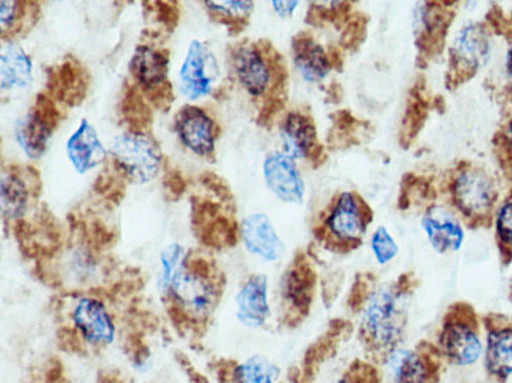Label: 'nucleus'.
<instances>
[{
    "instance_id": "obj_1",
    "label": "nucleus",
    "mask_w": 512,
    "mask_h": 383,
    "mask_svg": "<svg viewBox=\"0 0 512 383\" xmlns=\"http://www.w3.org/2000/svg\"><path fill=\"white\" fill-rule=\"evenodd\" d=\"M418 278L409 271L374 290L361 310L358 338L367 359L385 365L404 342L409 322L410 297Z\"/></svg>"
},
{
    "instance_id": "obj_2",
    "label": "nucleus",
    "mask_w": 512,
    "mask_h": 383,
    "mask_svg": "<svg viewBox=\"0 0 512 383\" xmlns=\"http://www.w3.org/2000/svg\"><path fill=\"white\" fill-rule=\"evenodd\" d=\"M373 217L371 207L359 193L344 192L320 214L313 236L326 251L347 255L362 247Z\"/></svg>"
},
{
    "instance_id": "obj_3",
    "label": "nucleus",
    "mask_w": 512,
    "mask_h": 383,
    "mask_svg": "<svg viewBox=\"0 0 512 383\" xmlns=\"http://www.w3.org/2000/svg\"><path fill=\"white\" fill-rule=\"evenodd\" d=\"M446 191L451 206L469 229H490L494 225L500 193L495 178L483 168L463 161L451 173Z\"/></svg>"
},
{
    "instance_id": "obj_4",
    "label": "nucleus",
    "mask_w": 512,
    "mask_h": 383,
    "mask_svg": "<svg viewBox=\"0 0 512 383\" xmlns=\"http://www.w3.org/2000/svg\"><path fill=\"white\" fill-rule=\"evenodd\" d=\"M441 355L456 366H470L481 356L480 317L468 302L457 301L446 310L438 338Z\"/></svg>"
},
{
    "instance_id": "obj_5",
    "label": "nucleus",
    "mask_w": 512,
    "mask_h": 383,
    "mask_svg": "<svg viewBox=\"0 0 512 383\" xmlns=\"http://www.w3.org/2000/svg\"><path fill=\"white\" fill-rule=\"evenodd\" d=\"M193 270H184L174 280L170 291L191 317L207 319L219 306L222 296L221 279L209 262L194 261Z\"/></svg>"
},
{
    "instance_id": "obj_6",
    "label": "nucleus",
    "mask_w": 512,
    "mask_h": 383,
    "mask_svg": "<svg viewBox=\"0 0 512 383\" xmlns=\"http://www.w3.org/2000/svg\"><path fill=\"white\" fill-rule=\"evenodd\" d=\"M317 285L318 275L307 253L295 254L281 285L282 322L286 327H298L308 317Z\"/></svg>"
},
{
    "instance_id": "obj_7",
    "label": "nucleus",
    "mask_w": 512,
    "mask_h": 383,
    "mask_svg": "<svg viewBox=\"0 0 512 383\" xmlns=\"http://www.w3.org/2000/svg\"><path fill=\"white\" fill-rule=\"evenodd\" d=\"M111 154L118 171L132 183H149L159 172L160 148L146 134L127 133L116 137Z\"/></svg>"
},
{
    "instance_id": "obj_8",
    "label": "nucleus",
    "mask_w": 512,
    "mask_h": 383,
    "mask_svg": "<svg viewBox=\"0 0 512 383\" xmlns=\"http://www.w3.org/2000/svg\"><path fill=\"white\" fill-rule=\"evenodd\" d=\"M490 52V36L483 24L466 27L456 39L449 53V70L446 75L448 90L475 77L486 63Z\"/></svg>"
},
{
    "instance_id": "obj_9",
    "label": "nucleus",
    "mask_w": 512,
    "mask_h": 383,
    "mask_svg": "<svg viewBox=\"0 0 512 383\" xmlns=\"http://www.w3.org/2000/svg\"><path fill=\"white\" fill-rule=\"evenodd\" d=\"M482 324L486 331V370L505 381L512 374V320L501 313H488Z\"/></svg>"
},
{
    "instance_id": "obj_10",
    "label": "nucleus",
    "mask_w": 512,
    "mask_h": 383,
    "mask_svg": "<svg viewBox=\"0 0 512 383\" xmlns=\"http://www.w3.org/2000/svg\"><path fill=\"white\" fill-rule=\"evenodd\" d=\"M46 73L47 89L55 100L71 108L84 103L91 76L80 60L69 54L61 64L49 67Z\"/></svg>"
},
{
    "instance_id": "obj_11",
    "label": "nucleus",
    "mask_w": 512,
    "mask_h": 383,
    "mask_svg": "<svg viewBox=\"0 0 512 383\" xmlns=\"http://www.w3.org/2000/svg\"><path fill=\"white\" fill-rule=\"evenodd\" d=\"M429 2L422 13L423 29L417 37V47L419 49L420 64H427L428 60L443 52L445 39L448 30L454 22L456 12L452 7L456 3L447 5L442 2Z\"/></svg>"
},
{
    "instance_id": "obj_12",
    "label": "nucleus",
    "mask_w": 512,
    "mask_h": 383,
    "mask_svg": "<svg viewBox=\"0 0 512 383\" xmlns=\"http://www.w3.org/2000/svg\"><path fill=\"white\" fill-rule=\"evenodd\" d=\"M264 174L268 189L284 203L302 205L305 185L293 158L273 153L265 161Z\"/></svg>"
},
{
    "instance_id": "obj_13",
    "label": "nucleus",
    "mask_w": 512,
    "mask_h": 383,
    "mask_svg": "<svg viewBox=\"0 0 512 383\" xmlns=\"http://www.w3.org/2000/svg\"><path fill=\"white\" fill-rule=\"evenodd\" d=\"M268 278L261 273H253L243 282L236 295V317L242 325L250 329H261L270 317Z\"/></svg>"
},
{
    "instance_id": "obj_14",
    "label": "nucleus",
    "mask_w": 512,
    "mask_h": 383,
    "mask_svg": "<svg viewBox=\"0 0 512 383\" xmlns=\"http://www.w3.org/2000/svg\"><path fill=\"white\" fill-rule=\"evenodd\" d=\"M175 131L182 143L196 155L207 158L213 156L214 124L202 109L184 106L175 117Z\"/></svg>"
},
{
    "instance_id": "obj_15",
    "label": "nucleus",
    "mask_w": 512,
    "mask_h": 383,
    "mask_svg": "<svg viewBox=\"0 0 512 383\" xmlns=\"http://www.w3.org/2000/svg\"><path fill=\"white\" fill-rule=\"evenodd\" d=\"M241 234L248 252L268 264L280 260L285 253V244L266 214L246 217Z\"/></svg>"
},
{
    "instance_id": "obj_16",
    "label": "nucleus",
    "mask_w": 512,
    "mask_h": 383,
    "mask_svg": "<svg viewBox=\"0 0 512 383\" xmlns=\"http://www.w3.org/2000/svg\"><path fill=\"white\" fill-rule=\"evenodd\" d=\"M422 226L429 243L439 254L459 251L464 241V231L457 216L443 206H430L422 219Z\"/></svg>"
},
{
    "instance_id": "obj_17",
    "label": "nucleus",
    "mask_w": 512,
    "mask_h": 383,
    "mask_svg": "<svg viewBox=\"0 0 512 383\" xmlns=\"http://www.w3.org/2000/svg\"><path fill=\"white\" fill-rule=\"evenodd\" d=\"M214 68L213 56L203 44L193 40L180 72L183 93L191 100L209 94Z\"/></svg>"
},
{
    "instance_id": "obj_18",
    "label": "nucleus",
    "mask_w": 512,
    "mask_h": 383,
    "mask_svg": "<svg viewBox=\"0 0 512 383\" xmlns=\"http://www.w3.org/2000/svg\"><path fill=\"white\" fill-rule=\"evenodd\" d=\"M441 356L438 347L427 341L413 351L398 352L391 359L395 360L396 383H431Z\"/></svg>"
},
{
    "instance_id": "obj_19",
    "label": "nucleus",
    "mask_w": 512,
    "mask_h": 383,
    "mask_svg": "<svg viewBox=\"0 0 512 383\" xmlns=\"http://www.w3.org/2000/svg\"><path fill=\"white\" fill-rule=\"evenodd\" d=\"M169 52L148 46H137L130 60L129 70L144 94L169 82Z\"/></svg>"
},
{
    "instance_id": "obj_20",
    "label": "nucleus",
    "mask_w": 512,
    "mask_h": 383,
    "mask_svg": "<svg viewBox=\"0 0 512 383\" xmlns=\"http://www.w3.org/2000/svg\"><path fill=\"white\" fill-rule=\"evenodd\" d=\"M74 324L92 345H109L115 328L106 308L100 301L85 298L78 302L73 314Z\"/></svg>"
},
{
    "instance_id": "obj_21",
    "label": "nucleus",
    "mask_w": 512,
    "mask_h": 383,
    "mask_svg": "<svg viewBox=\"0 0 512 383\" xmlns=\"http://www.w3.org/2000/svg\"><path fill=\"white\" fill-rule=\"evenodd\" d=\"M232 56L236 75L245 89L253 96L263 95L268 89L270 72L258 46L243 44Z\"/></svg>"
},
{
    "instance_id": "obj_22",
    "label": "nucleus",
    "mask_w": 512,
    "mask_h": 383,
    "mask_svg": "<svg viewBox=\"0 0 512 383\" xmlns=\"http://www.w3.org/2000/svg\"><path fill=\"white\" fill-rule=\"evenodd\" d=\"M67 153L80 174L101 165L107 156L100 138L86 119L82 120L80 128L68 140Z\"/></svg>"
},
{
    "instance_id": "obj_23",
    "label": "nucleus",
    "mask_w": 512,
    "mask_h": 383,
    "mask_svg": "<svg viewBox=\"0 0 512 383\" xmlns=\"http://www.w3.org/2000/svg\"><path fill=\"white\" fill-rule=\"evenodd\" d=\"M294 62L307 82L317 83L331 70L324 48L314 42L307 32H300L292 38Z\"/></svg>"
},
{
    "instance_id": "obj_24",
    "label": "nucleus",
    "mask_w": 512,
    "mask_h": 383,
    "mask_svg": "<svg viewBox=\"0 0 512 383\" xmlns=\"http://www.w3.org/2000/svg\"><path fill=\"white\" fill-rule=\"evenodd\" d=\"M281 134L285 154L291 158L307 157L312 147L318 144V134L313 119L301 112H291L287 115Z\"/></svg>"
},
{
    "instance_id": "obj_25",
    "label": "nucleus",
    "mask_w": 512,
    "mask_h": 383,
    "mask_svg": "<svg viewBox=\"0 0 512 383\" xmlns=\"http://www.w3.org/2000/svg\"><path fill=\"white\" fill-rule=\"evenodd\" d=\"M2 63V88H25L32 82V63L26 52L15 44H9L0 56Z\"/></svg>"
},
{
    "instance_id": "obj_26",
    "label": "nucleus",
    "mask_w": 512,
    "mask_h": 383,
    "mask_svg": "<svg viewBox=\"0 0 512 383\" xmlns=\"http://www.w3.org/2000/svg\"><path fill=\"white\" fill-rule=\"evenodd\" d=\"M53 133L31 110L22 120H19L15 129L19 146L34 159L45 153Z\"/></svg>"
},
{
    "instance_id": "obj_27",
    "label": "nucleus",
    "mask_w": 512,
    "mask_h": 383,
    "mask_svg": "<svg viewBox=\"0 0 512 383\" xmlns=\"http://www.w3.org/2000/svg\"><path fill=\"white\" fill-rule=\"evenodd\" d=\"M422 91V86L418 82L409 92L400 135V144L405 149L412 144L413 139L417 138L428 117L429 103Z\"/></svg>"
},
{
    "instance_id": "obj_28",
    "label": "nucleus",
    "mask_w": 512,
    "mask_h": 383,
    "mask_svg": "<svg viewBox=\"0 0 512 383\" xmlns=\"http://www.w3.org/2000/svg\"><path fill=\"white\" fill-rule=\"evenodd\" d=\"M29 193L25 181L11 168L2 176V213L10 219L21 218L28 206Z\"/></svg>"
},
{
    "instance_id": "obj_29",
    "label": "nucleus",
    "mask_w": 512,
    "mask_h": 383,
    "mask_svg": "<svg viewBox=\"0 0 512 383\" xmlns=\"http://www.w3.org/2000/svg\"><path fill=\"white\" fill-rule=\"evenodd\" d=\"M121 113L130 133L145 134L153 123V114L140 89L128 87L122 100Z\"/></svg>"
},
{
    "instance_id": "obj_30",
    "label": "nucleus",
    "mask_w": 512,
    "mask_h": 383,
    "mask_svg": "<svg viewBox=\"0 0 512 383\" xmlns=\"http://www.w3.org/2000/svg\"><path fill=\"white\" fill-rule=\"evenodd\" d=\"M211 19L226 25L232 35H238L249 24L252 2H205Z\"/></svg>"
},
{
    "instance_id": "obj_31",
    "label": "nucleus",
    "mask_w": 512,
    "mask_h": 383,
    "mask_svg": "<svg viewBox=\"0 0 512 383\" xmlns=\"http://www.w3.org/2000/svg\"><path fill=\"white\" fill-rule=\"evenodd\" d=\"M280 369L263 355H254L233 371L235 383H275Z\"/></svg>"
},
{
    "instance_id": "obj_32",
    "label": "nucleus",
    "mask_w": 512,
    "mask_h": 383,
    "mask_svg": "<svg viewBox=\"0 0 512 383\" xmlns=\"http://www.w3.org/2000/svg\"><path fill=\"white\" fill-rule=\"evenodd\" d=\"M495 226L500 262L507 268L512 264V189L496 214Z\"/></svg>"
},
{
    "instance_id": "obj_33",
    "label": "nucleus",
    "mask_w": 512,
    "mask_h": 383,
    "mask_svg": "<svg viewBox=\"0 0 512 383\" xmlns=\"http://www.w3.org/2000/svg\"><path fill=\"white\" fill-rule=\"evenodd\" d=\"M38 5L34 2H11V0H3L0 3V22H2V34L7 32L5 37L14 36L22 32L25 28V20L37 22L38 15L29 16L28 13L34 11ZM4 37V38H5Z\"/></svg>"
},
{
    "instance_id": "obj_34",
    "label": "nucleus",
    "mask_w": 512,
    "mask_h": 383,
    "mask_svg": "<svg viewBox=\"0 0 512 383\" xmlns=\"http://www.w3.org/2000/svg\"><path fill=\"white\" fill-rule=\"evenodd\" d=\"M161 261L162 274L160 278V287L165 291H170L176 277L185 270V249L180 245H170L163 251Z\"/></svg>"
},
{
    "instance_id": "obj_35",
    "label": "nucleus",
    "mask_w": 512,
    "mask_h": 383,
    "mask_svg": "<svg viewBox=\"0 0 512 383\" xmlns=\"http://www.w3.org/2000/svg\"><path fill=\"white\" fill-rule=\"evenodd\" d=\"M369 18L363 13L351 15L340 39V45L348 50H357L366 39Z\"/></svg>"
},
{
    "instance_id": "obj_36",
    "label": "nucleus",
    "mask_w": 512,
    "mask_h": 383,
    "mask_svg": "<svg viewBox=\"0 0 512 383\" xmlns=\"http://www.w3.org/2000/svg\"><path fill=\"white\" fill-rule=\"evenodd\" d=\"M371 249L379 265L389 264L399 254V246L385 227H379L371 239Z\"/></svg>"
},
{
    "instance_id": "obj_37",
    "label": "nucleus",
    "mask_w": 512,
    "mask_h": 383,
    "mask_svg": "<svg viewBox=\"0 0 512 383\" xmlns=\"http://www.w3.org/2000/svg\"><path fill=\"white\" fill-rule=\"evenodd\" d=\"M381 379L377 365L357 359L351 362L337 383H381Z\"/></svg>"
},
{
    "instance_id": "obj_38",
    "label": "nucleus",
    "mask_w": 512,
    "mask_h": 383,
    "mask_svg": "<svg viewBox=\"0 0 512 383\" xmlns=\"http://www.w3.org/2000/svg\"><path fill=\"white\" fill-rule=\"evenodd\" d=\"M149 2L151 12L155 13L157 23L164 26L168 33H173L179 26L181 19V7L179 2Z\"/></svg>"
},
{
    "instance_id": "obj_39",
    "label": "nucleus",
    "mask_w": 512,
    "mask_h": 383,
    "mask_svg": "<svg viewBox=\"0 0 512 383\" xmlns=\"http://www.w3.org/2000/svg\"><path fill=\"white\" fill-rule=\"evenodd\" d=\"M31 111L44 122L53 132H55L59 124L63 120V115L53 102V100L45 95L38 94L35 99L34 106Z\"/></svg>"
},
{
    "instance_id": "obj_40",
    "label": "nucleus",
    "mask_w": 512,
    "mask_h": 383,
    "mask_svg": "<svg viewBox=\"0 0 512 383\" xmlns=\"http://www.w3.org/2000/svg\"><path fill=\"white\" fill-rule=\"evenodd\" d=\"M286 107L283 97L270 95L265 99L264 105L260 111L256 123L262 128H270L275 117H277Z\"/></svg>"
},
{
    "instance_id": "obj_41",
    "label": "nucleus",
    "mask_w": 512,
    "mask_h": 383,
    "mask_svg": "<svg viewBox=\"0 0 512 383\" xmlns=\"http://www.w3.org/2000/svg\"><path fill=\"white\" fill-rule=\"evenodd\" d=\"M336 15L331 8L312 4L306 16V23L312 27H323L326 23L334 24Z\"/></svg>"
},
{
    "instance_id": "obj_42",
    "label": "nucleus",
    "mask_w": 512,
    "mask_h": 383,
    "mask_svg": "<svg viewBox=\"0 0 512 383\" xmlns=\"http://www.w3.org/2000/svg\"><path fill=\"white\" fill-rule=\"evenodd\" d=\"M163 184L165 189L176 198L180 197L187 188L186 180L182 173L172 168L166 171Z\"/></svg>"
},
{
    "instance_id": "obj_43",
    "label": "nucleus",
    "mask_w": 512,
    "mask_h": 383,
    "mask_svg": "<svg viewBox=\"0 0 512 383\" xmlns=\"http://www.w3.org/2000/svg\"><path fill=\"white\" fill-rule=\"evenodd\" d=\"M330 118L332 119L334 128L340 133H349L351 130H356L360 124L359 120L347 110H341L333 113Z\"/></svg>"
},
{
    "instance_id": "obj_44",
    "label": "nucleus",
    "mask_w": 512,
    "mask_h": 383,
    "mask_svg": "<svg viewBox=\"0 0 512 383\" xmlns=\"http://www.w3.org/2000/svg\"><path fill=\"white\" fill-rule=\"evenodd\" d=\"M202 183L221 198L225 200H230L232 198L230 189L227 187L225 181L218 175L206 172L202 176Z\"/></svg>"
},
{
    "instance_id": "obj_45",
    "label": "nucleus",
    "mask_w": 512,
    "mask_h": 383,
    "mask_svg": "<svg viewBox=\"0 0 512 383\" xmlns=\"http://www.w3.org/2000/svg\"><path fill=\"white\" fill-rule=\"evenodd\" d=\"M308 159L310 160V163L312 164V167L314 169H317L325 164V161L327 160L328 156L325 153V149L322 145L315 144L312 149L309 151L307 155Z\"/></svg>"
},
{
    "instance_id": "obj_46",
    "label": "nucleus",
    "mask_w": 512,
    "mask_h": 383,
    "mask_svg": "<svg viewBox=\"0 0 512 383\" xmlns=\"http://www.w3.org/2000/svg\"><path fill=\"white\" fill-rule=\"evenodd\" d=\"M327 56L331 69L342 73L344 70V57L341 50L331 46L327 52Z\"/></svg>"
},
{
    "instance_id": "obj_47",
    "label": "nucleus",
    "mask_w": 512,
    "mask_h": 383,
    "mask_svg": "<svg viewBox=\"0 0 512 383\" xmlns=\"http://www.w3.org/2000/svg\"><path fill=\"white\" fill-rule=\"evenodd\" d=\"M273 8L275 12H277L281 17L285 18L290 16L295 8L298 7V2H272Z\"/></svg>"
},
{
    "instance_id": "obj_48",
    "label": "nucleus",
    "mask_w": 512,
    "mask_h": 383,
    "mask_svg": "<svg viewBox=\"0 0 512 383\" xmlns=\"http://www.w3.org/2000/svg\"><path fill=\"white\" fill-rule=\"evenodd\" d=\"M327 94L329 103L338 104L343 96L342 87L339 84L333 83L328 88Z\"/></svg>"
},
{
    "instance_id": "obj_49",
    "label": "nucleus",
    "mask_w": 512,
    "mask_h": 383,
    "mask_svg": "<svg viewBox=\"0 0 512 383\" xmlns=\"http://www.w3.org/2000/svg\"><path fill=\"white\" fill-rule=\"evenodd\" d=\"M507 69L510 76L512 77V48L509 50L507 55Z\"/></svg>"
},
{
    "instance_id": "obj_50",
    "label": "nucleus",
    "mask_w": 512,
    "mask_h": 383,
    "mask_svg": "<svg viewBox=\"0 0 512 383\" xmlns=\"http://www.w3.org/2000/svg\"><path fill=\"white\" fill-rule=\"evenodd\" d=\"M506 134V137H507V141H508V144H509V147L510 149L512 150V120H511V123L509 124V127H508V134Z\"/></svg>"
}]
</instances>
